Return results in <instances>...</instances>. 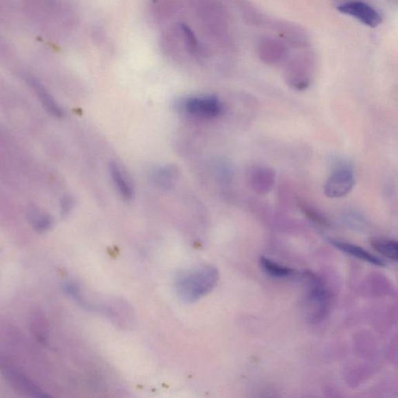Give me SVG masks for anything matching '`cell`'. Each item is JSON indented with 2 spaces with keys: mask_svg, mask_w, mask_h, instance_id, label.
Wrapping results in <instances>:
<instances>
[{
  "mask_svg": "<svg viewBox=\"0 0 398 398\" xmlns=\"http://www.w3.org/2000/svg\"><path fill=\"white\" fill-rule=\"evenodd\" d=\"M219 273L215 268L201 267L177 275L175 287L181 299L193 302L210 292L216 286Z\"/></svg>",
  "mask_w": 398,
  "mask_h": 398,
  "instance_id": "6da1fadb",
  "label": "cell"
},
{
  "mask_svg": "<svg viewBox=\"0 0 398 398\" xmlns=\"http://www.w3.org/2000/svg\"><path fill=\"white\" fill-rule=\"evenodd\" d=\"M303 278L308 286L307 297V313L311 323L321 321L328 315L330 294L323 280L316 274L307 271Z\"/></svg>",
  "mask_w": 398,
  "mask_h": 398,
  "instance_id": "7a4b0ae2",
  "label": "cell"
},
{
  "mask_svg": "<svg viewBox=\"0 0 398 398\" xmlns=\"http://www.w3.org/2000/svg\"><path fill=\"white\" fill-rule=\"evenodd\" d=\"M355 186V175L352 168L346 162L337 163L332 174L324 186V195L330 199L345 197Z\"/></svg>",
  "mask_w": 398,
  "mask_h": 398,
  "instance_id": "3957f363",
  "label": "cell"
},
{
  "mask_svg": "<svg viewBox=\"0 0 398 398\" xmlns=\"http://www.w3.org/2000/svg\"><path fill=\"white\" fill-rule=\"evenodd\" d=\"M182 108L192 117L203 120L217 118L223 110L222 103L212 96L188 97L183 101Z\"/></svg>",
  "mask_w": 398,
  "mask_h": 398,
  "instance_id": "277c9868",
  "label": "cell"
},
{
  "mask_svg": "<svg viewBox=\"0 0 398 398\" xmlns=\"http://www.w3.org/2000/svg\"><path fill=\"white\" fill-rule=\"evenodd\" d=\"M338 10L341 14L354 17L366 26L376 28L382 23V17L378 11L364 2H346L339 6Z\"/></svg>",
  "mask_w": 398,
  "mask_h": 398,
  "instance_id": "5b68a950",
  "label": "cell"
},
{
  "mask_svg": "<svg viewBox=\"0 0 398 398\" xmlns=\"http://www.w3.org/2000/svg\"><path fill=\"white\" fill-rule=\"evenodd\" d=\"M286 77L288 83L293 89H307L311 81V63L303 59L294 60L288 66Z\"/></svg>",
  "mask_w": 398,
  "mask_h": 398,
  "instance_id": "8992f818",
  "label": "cell"
},
{
  "mask_svg": "<svg viewBox=\"0 0 398 398\" xmlns=\"http://www.w3.org/2000/svg\"><path fill=\"white\" fill-rule=\"evenodd\" d=\"M6 378L12 387L21 393L34 397H45L48 395L34 384L26 375L19 370L9 369L6 371Z\"/></svg>",
  "mask_w": 398,
  "mask_h": 398,
  "instance_id": "52a82bcc",
  "label": "cell"
},
{
  "mask_svg": "<svg viewBox=\"0 0 398 398\" xmlns=\"http://www.w3.org/2000/svg\"><path fill=\"white\" fill-rule=\"evenodd\" d=\"M275 180V173L271 168L257 167L250 171V186L257 194L266 195L270 192Z\"/></svg>",
  "mask_w": 398,
  "mask_h": 398,
  "instance_id": "ba28073f",
  "label": "cell"
},
{
  "mask_svg": "<svg viewBox=\"0 0 398 398\" xmlns=\"http://www.w3.org/2000/svg\"><path fill=\"white\" fill-rule=\"evenodd\" d=\"M329 242L332 243L334 247L341 250V252L350 255L360 261L370 263V264L378 267L386 266V263L384 260L379 259V257L367 252V250L363 248L357 246L356 244L333 240V239H330Z\"/></svg>",
  "mask_w": 398,
  "mask_h": 398,
  "instance_id": "9c48e42d",
  "label": "cell"
},
{
  "mask_svg": "<svg viewBox=\"0 0 398 398\" xmlns=\"http://www.w3.org/2000/svg\"><path fill=\"white\" fill-rule=\"evenodd\" d=\"M258 50L260 58L266 63L270 64L280 62L287 54L284 45L277 40L268 38L259 43Z\"/></svg>",
  "mask_w": 398,
  "mask_h": 398,
  "instance_id": "30bf717a",
  "label": "cell"
},
{
  "mask_svg": "<svg viewBox=\"0 0 398 398\" xmlns=\"http://www.w3.org/2000/svg\"><path fill=\"white\" fill-rule=\"evenodd\" d=\"M109 172L121 197L127 201L131 200L134 195V188L124 170L119 166V164L112 162L110 164Z\"/></svg>",
  "mask_w": 398,
  "mask_h": 398,
  "instance_id": "8fae6325",
  "label": "cell"
},
{
  "mask_svg": "<svg viewBox=\"0 0 398 398\" xmlns=\"http://www.w3.org/2000/svg\"><path fill=\"white\" fill-rule=\"evenodd\" d=\"M28 82L34 90L37 95L39 96L40 101L47 111L54 116V117H63L64 115L63 110L61 108L54 98L49 94L45 88L35 79L30 78Z\"/></svg>",
  "mask_w": 398,
  "mask_h": 398,
  "instance_id": "7c38bea8",
  "label": "cell"
},
{
  "mask_svg": "<svg viewBox=\"0 0 398 398\" xmlns=\"http://www.w3.org/2000/svg\"><path fill=\"white\" fill-rule=\"evenodd\" d=\"M177 177L179 170L172 165H168L155 170L152 175V181L159 188L169 189L173 187Z\"/></svg>",
  "mask_w": 398,
  "mask_h": 398,
  "instance_id": "4fadbf2b",
  "label": "cell"
},
{
  "mask_svg": "<svg viewBox=\"0 0 398 398\" xmlns=\"http://www.w3.org/2000/svg\"><path fill=\"white\" fill-rule=\"evenodd\" d=\"M370 243L379 254L390 260L398 262V241L376 238L372 239Z\"/></svg>",
  "mask_w": 398,
  "mask_h": 398,
  "instance_id": "5bb4252c",
  "label": "cell"
},
{
  "mask_svg": "<svg viewBox=\"0 0 398 398\" xmlns=\"http://www.w3.org/2000/svg\"><path fill=\"white\" fill-rule=\"evenodd\" d=\"M29 219L33 226V228L40 232H46L50 229L53 223L51 217L41 210H30Z\"/></svg>",
  "mask_w": 398,
  "mask_h": 398,
  "instance_id": "9a60e30c",
  "label": "cell"
},
{
  "mask_svg": "<svg viewBox=\"0 0 398 398\" xmlns=\"http://www.w3.org/2000/svg\"><path fill=\"white\" fill-rule=\"evenodd\" d=\"M261 266L263 269L272 277L277 278H285L291 277L294 275V271L292 268H289L283 266H280L266 258H262L260 260Z\"/></svg>",
  "mask_w": 398,
  "mask_h": 398,
  "instance_id": "2e32d148",
  "label": "cell"
},
{
  "mask_svg": "<svg viewBox=\"0 0 398 398\" xmlns=\"http://www.w3.org/2000/svg\"><path fill=\"white\" fill-rule=\"evenodd\" d=\"M45 317L38 312L30 317V330L38 339L41 343H46L47 340V326L45 322Z\"/></svg>",
  "mask_w": 398,
  "mask_h": 398,
  "instance_id": "e0dca14e",
  "label": "cell"
},
{
  "mask_svg": "<svg viewBox=\"0 0 398 398\" xmlns=\"http://www.w3.org/2000/svg\"><path fill=\"white\" fill-rule=\"evenodd\" d=\"M301 206V209L306 216L309 217L314 222L323 225L328 226V221L326 217L323 215L319 211H318L314 206L306 203H299Z\"/></svg>",
  "mask_w": 398,
  "mask_h": 398,
  "instance_id": "ac0fdd59",
  "label": "cell"
},
{
  "mask_svg": "<svg viewBox=\"0 0 398 398\" xmlns=\"http://www.w3.org/2000/svg\"><path fill=\"white\" fill-rule=\"evenodd\" d=\"M74 201L71 197H64L60 203V210L62 216H67L72 210Z\"/></svg>",
  "mask_w": 398,
  "mask_h": 398,
  "instance_id": "d6986e66",
  "label": "cell"
}]
</instances>
